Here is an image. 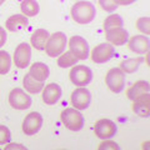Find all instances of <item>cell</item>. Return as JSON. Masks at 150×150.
Here are the masks:
<instances>
[{"label": "cell", "instance_id": "cell-11", "mask_svg": "<svg viewBox=\"0 0 150 150\" xmlns=\"http://www.w3.org/2000/svg\"><path fill=\"white\" fill-rule=\"evenodd\" d=\"M41 126H43V116L36 111L29 112L23 121V131L25 135H29V137L39 133Z\"/></svg>", "mask_w": 150, "mask_h": 150}, {"label": "cell", "instance_id": "cell-6", "mask_svg": "<svg viewBox=\"0 0 150 150\" xmlns=\"http://www.w3.org/2000/svg\"><path fill=\"white\" fill-rule=\"evenodd\" d=\"M9 104L15 110H26L31 106V98L23 89L15 88L9 94Z\"/></svg>", "mask_w": 150, "mask_h": 150}, {"label": "cell", "instance_id": "cell-3", "mask_svg": "<svg viewBox=\"0 0 150 150\" xmlns=\"http://www.w3.org/2000/svg\"><path fill=\"white\" fill-rule=\"evenodd\" d=\"M67 43H68L67 35L62 31H58V33H54V34L49 35V39L45 45L46 54L50 58H56V56H59L60 54L64 53Z\"/></svg>", "mask_w": 150, "mask_h": 150}, {"label": "cell", "instance_id": "cell-34", "mask_svg": "<svg viewBox=\"0 0 150 150\" xmlns=\"http://www.w3.org/2000/svg\"><path fill=\"white\" fill-rule=\"evenodd\" d=\"M4 3H5V0H0V6H1Z\"/></svg>", "mask_w": 150, "mask_h": 150}, {"label": "cell", "instance_id": "cell-7", "mask_svg": "<svg viewBox=\"0 0 150 150\" xmlns=\"http://www.w3.org/2000/svg\"><path fill=\"white\" fill-rule=\"evenodd\" d=\"M115 55L114 45L110 43H101L91 50V60L95 64H104Z\"/></svg>", "mask_w": 150, "mask_h": 150}, {"label": "cell", "instance_id": "cell-13", "mask_svg": "<svg viewBox=\"0 0 150 150\" xmlns=\"http://www.w3.org/2000/svg\"><path fill=\"white\" fill-rule=\"evenodd\" d=\"M128 45L133 53L143 55V54H148L150 48V41L146 35H134L129 38Z\"/></svg>", "mask_w": 150, "mask_h": 150}, {"label": "cell", "instance_id": "cell-28", "mask_svg": "<svg viewBox=\"0 0 150 150\" xmlns=\"http://www.w3.org/2000/svg\"><path fill=\"white\" fill-rule=\"evenodd\" d=\"M11 142V133L5 125H0V145H5Z\"/></svg>", "mask_w": 150, "mask_h": 150}, {"label": "cell", "instance_id": "cell-12", "mask_svg": "<svg viewBox=\"0 0 150 150\" xmlns=\"http://www.w3.org/2000/svg\"><path fill=\"white\" fill-rule=\"evenodd\" d=\"M30 59H31V46L28 43L19 44L15 51H14V56H13L15 67L19 69H25L30 64Z\"/></svg>", "mask_w": 150, "mask_h": 150}, {"label": "cell", "instance_id": "cell-18", "mask_svg": "<svg viewBox=\"0 0 150 150\" xmlns=\"http://www.w3.org/2000/svg\"><path fill=\"white\" fill-rule=\"evenodd\" d=\"M49 31L45 29H38L31 34L30 38V43L31 46L35 48L36 50H45L46 41L49 39Z\"/></svg>", "mask_w": 150, "mask_h": 150}, {"label": "cell", "instance_id": "cell-5", "mask_svg": "<svg viewBox=\"0 0 150 150\" xmlns=\"http://www.w3.org/2000/svg\"><path fill=\"white\" fill-rule=\"evenodd\" d=\"M105 84L112 93H121L125 88V73L120 68L110 69L105 75Z\"/></svg>", "mask_w": 150, "mask_h": 150}, {"label": "cell", "instance_id": "cell-15", "mask_svg": "<svg viewBox=\"0 0 150 150\" xmlns=\"http://www.w3.org/2000/svg\"><path fill=\"white\" fill-rule=\"evenodd\" d=\"M105 38H106L108 43H110L111 45L121 46L128 43L129 33L124 28H115V29H110L105 31Z\"/></svg>", "mask_w": 150, "mask_h": 150}, {"label": "cell", "instance_id": "cell-10", "mask_svg": "<svg viewBox=\"0 0 150 150\" xmlns=\"http://www.w3.org/2000/svg\"><path fill=\"white\" fill-rule=\"evenodd\" d=\"M69 49L79 60H86L90 50L88 41L79 35H74L69 39Z\"/></svg>", "mask_w": 150, "mask_h": 150}, {"label": "cell", "instance_id": "cell-27", "mask_svg": "<svg viewBox=\"0 0 150 150\" xmlns=\"http://www.w3.org/2000/svg\"><path fill=\"white\" fill-rule=\"evenodd\" d=\"M137 29L146 36L150 34V19H149V16H143V18L138 19L137 20Z\"/></svg>", "mask_w": 150, "mask_h": 150}, {"label": "cell", "instance_id": "cell-19", "mask_svg": "<svg viewBox=\"0 0 150 150\" xmlns=\"http://www.w3.org/2000/svg\"><path fill=\"white\" fill-rule=\"evenodd\" d=\"M149 89H150V85L146 80H139L137 83H134L133 85L126 90V96H128V99L133 101L137 99L138 96L143 95L145 93H149Z\"/></svg>", "mask_w": 150, "mask_h": 150}, {"label": "cell", "instance_id": "cell-16", "mask_svg": "<svg viewBox=\"0 0 150 150\" xmlns=\"http://www.w3.org/2000/svg\"><path fill=\"white\" fill-rule=\"evenodd\" d=\"M133 111L142 118H148L150 115V95L145 93L133 100Z\"/></svg>", "mask_w": 150, "mask_h": 150}, {"label": "cell", "instance_id": "cell-22", "mask_svg": "<svg viewBox=\"0 0 150 150\" xmlns=\"http://www.w3.org/2000/svg\"><path fill=\"white\" fill-rule=\"evenodd\" d=\"M20 10L26 18H31L39 14L40 6L36 0H23L20 4Z\"/></svg>", "mask_w": 150, "mask_h": 150}, {"label": "cell", "instance_id": "cell-25", "mask_svg": "<svg viewBox=\"0 0 150 150\" xmlns=\"http://www.w3.org/2000/svg\"><path fill=\"white\" fill-rule=\"evenodd\" d=\"M123 25H124L123 18L118 15V14H111V15H109L104 20L103 28H104L105 31H108L110 29H115V28H123Z\"/></svg>", "mask_w": 150, "mask_h": 150}, {"label": "cell", "instance_id": "cell-1", "mask_svg": "<svg viewBox=\"0 0 150 150\" xmlns=\"http://www.w3.org/2000/svg\"><path fill=\"white\" fill-rule=\"evenodd\" d=\"M70 15H71L73 20L78 24L85 25L91 23L96 16V9L90 1H84V0H79L75 3L70 9Z\"/></svg>", "mask_w": 150, "mask_h": 150}, {"label": "cell", "instance_id": "cell-9", "mask_svg": "<svg viewBox=\"0 0 150 150\" xmlns=\"http://www.w3.org/2000/svg\"><path fill=\"white\" fill-rule=\"evenodd\" d=\"M73 108L78 110H85L91 103V94L85 86H79L71 93L70 96Z\"/></svg>", "mask_w": 150, "mask_h": 150}, {"label": "cell", "instance_id": "cell-24", "mask_svg": "<svg viewBox=\"0 0 150 150\" xmlns=\"http://www.w3.org/2000/svg\"><path fill=\"white\" fill-rule=\"evenodd\" d=\"M79 62V59L75 56L71 51H65V53L60 54L58 58V65L60 68H73L74 65H76V63Z\"/></svg>", "mask_w": 150, "mask_h": 150}, {"label": "cell", "instance_id": "cell-30", "mask_svg": "<svg viewBox=\"0 0 150 150\" xmlns=\"http://www.w3.org/2000/svg\"><path fill=\"white\" fill-rule=\"evenodd\" d=\"M98 149L99 150H119L120 146L116 143L112 142V140L106 139V140H103V143L98 146Z\"/></svg>", "mask_w": 150, "mask_h": 150}, {"label": "cell", "instance_id": "cell-4", "mask_svg": "<svg viewBox=\"0 0 150 150\" xmlns=\"http://www.w3.org/2000/svg\"><path fill=\"white\" fill-rule=\"evenodd\" d=\"M69 78L75 86H86L93 80V71L85 65H74L69 73Z\"/></svg>", "mask_w": 150, "mask_h": 150}, {"label": "cell", "instance_id": "cell-29", "mask_svg": "<svg viewBox=\"0 0 150 150\" xmlns=\"http://www.w3.org/2000/svg\"><path fill=\"white\" fill-rule=\"evenodd\" d=\"M99 5L101 6L103 10H105L108 13H112L118 9V5L114 3V0H98Z\"/></svg>", "mask_w": 150, "mask_h": 150}, {"label": "cell", "instance_id": "cell-32", "mask_svg": "<svg viewBox=\"0 0 150 150\" xmlns=\"http://www.w3.org/2000/svg\"><path fill=\"white\" fill-rule=\"evenodd\" d=\"M10 149H21V150H25L26 148L24 146V145L14 144V143H8V144H5V150H10Z\"/></svg>", "mask_w": 150, "mask_h": 150}, {"label": "cell", "instance_id": "cell-14", "mask_svg": "<svg viewBox=\"0 0 150 150\" xmlns=\"http://www.w3.org/2000/svg\"><path fill=\"white\" fill-rule=\"evenodd\" d=\"M41 93H43V100H44L45 104L54 105L59 101L60 98H62L63 90H62V86H60L59 84L50 83L43 88Z\"/></svg>", "mask_w": 150, "mask_h": 150}, {"label": "cell", "instance_id": "cell-26", "mask_svg": "<svg viewBox=\"0 0 150 150\" xmlns=\"http://www.w3.org/2000/svg\"><path fill=\"white\" fill-rule=\"evenodd\" d=\"M11 68V58L8 51L0 50V74L5 75Z\"/></svg>", "mask_w": 150, "mask_h": 150}, {"label": "cell", "instance_id": "cell-31", "mask_svg": "<svg viewBox=\"0 0 150 150\" xmlns=\"http://www.w3.org/2000/svg\"><path fill=\"white\" fill-rule=\"evenodd\" d=\"M6 39H8V35H6V31L0 26V48H3L6 43Z\"/></svg>", "mask_w": 150, "mask_h": 150}, {"label": "cell", "instance_id": "cell-17", "mask_svg": "<svg viewBox=\"0 0 150 150\" xmlns=\"http://www.w3.org/2000/svg\"><path fill=\"white\" fill-rule=\"evenodd\" d=\"M5 26L6 30L9 31H19L29 26V20L24 14H15V15H11L6 20Z\"/></svg>", "mask_w": 150, "mask_h": 150}, {"label": "cell", "instance_id": "cell-20", "mask_svg": "<svg viewBox=\"0 0 150 150\" xmlns=\"http://www.w3.org/2000/svg\"><path fill=\"white\" fill-rule=\"evenodd\" d=\"M50 74V70H49V67L44 63H35L33 64L30 67V70H29V75L31 78H34L35 80L38 81H44L48 79Z\"/></svg>", "mask_w": 150, "mask_h": 150}, {"label": "cell", "instance_id": "cell-23", "mask_svg": "<svg viewBox=\"0 0 150 150\" xmlns=\"http://www.w3.org/2000/svg\"><path fill=\"white\" fill-rule=\"evenodd\" d=\"M142 63H143V58H128L120 63V69L125 74H133L138 70Z\"/></svg>", "mask_w": 150, "mask_h": 150}, {"label": "cell", "instance_id": "cell-8", "mask_svg": "<svg viewBox=\"0 0 150 150\" xmlns=\"http://www.w3.org/2000/svg\"><path fill=\"white\" fill-rule=\"evenodd\" d=\"M116 131H118V128L114 121L110 119H100L94 125V133L101 140L111 139L112 137H115Z\"/></svg>", "mask_w": 150, "mask_h": 150}, {"label": "cell", "instance_id": "cell-2", "mask_svg": "<svg viewBox=\"0 0 150 150\" xmlns=\"http://www.w3.org/2000/svg\"><path fill=\"white\" fill-rule=\"evenodd\" d=\"M60 119L65 128L71 131H80L85 124V120H84L80 110L75 109V108H67L65 110H63L60 114Z\"/></svg>", "mask_w": 150, "mask_h": 150}, {"label": "cell", "instance_id": "cell-33", "mask_svg": "<svg viewBox=\"0 0 150 150\" xmlns=\"http://www.w3.org/2000/svg\"><path fill=\"white\" fill-rule=\"evenodd\" d=\"M137 0H114V3L116 4V5H123V6H125V5H130V4H134Z\"/></svg>", "mask_w": 150, "mask_h": 150}, {"label": "cell", "instance_id": "cell-21", "mask_svg": "<svg viewBox=\"0 0 150 150\" xmlns=\"http://www.w3.org/2000/svg\"><path fill=\"white\" fill-rule=\"evenodd\" d=\"M24 89L30 94H39L44 88V81H38L34 78H31L29 74H26L23 79Z\"/></svg>", "mask_w": 150, "mask_h": 150}]
</instances>
